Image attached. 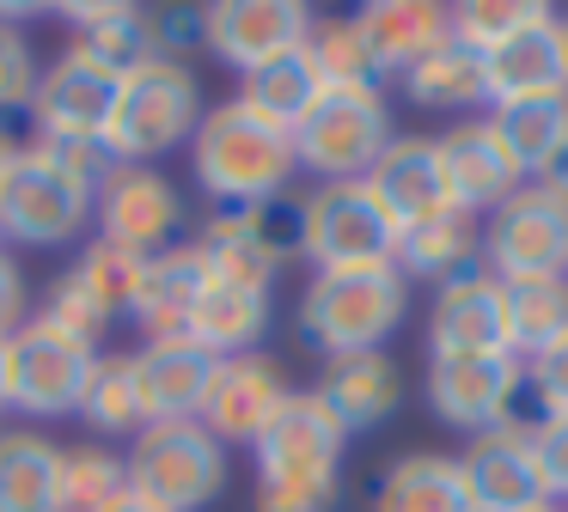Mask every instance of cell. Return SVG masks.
Returning a JSON list of instances; mask_svg holds the SVG:
<instances>
[{
	"label": "cell",
	"mask_w": 568,
	"mask_h": 512,
	"mask_svg": "<svg viewBox=\"0 0 568 512\" xmlns=\"http://www.w3.org/2000/svg\"><path fill=\"white\" fill-rule=\"evenodd\" d=\"M312 24L318 19L300 0H221V7H202V43L214 49V61L239 68V80H245L251 68L300 49Z\"/></svg>",
	"instance_id": "obj_17"
},
{
	"label": "cell",
	"mask_w": 568,
	"mask_h": 512,
	"mask_svg": "<svg viewBox=\"0 0 568 512\" xmlns=\"http://www.w3.org/2000/svg\"><path fill=\"white\" fill-rule=\"evenodd\" d=\"M361 183L379 195V207L397 219V232H409V226H422V219H434V214L453 207L434 134H392V146H385L379 165H373Z\"/></svg>",
	"instance_id": "obj_23"
},
{
	"label": "cell",
	"mask_w": 568,
	"mask_h": 512,
	"mask_svg": "<svg viewBox=\"0 0 568 512\" xmlns=\"http://www.w3.org/2000/svg\"><path fill=\"white\" fill-rule=\"evenodd\" d=\"M62 19L74 24V43L87 49V55H99L104 68H116V73L141 68V61H160L148 7H68Z\"/></svg>",
	"instance_id": "obj_34"
},
{
	"label": "cell",
	"mask_w": 568,
	"mask_h": 512,
	"mask_svg": "<svg viewBox=\"0 0 568 512\" xmlns=\"http://www.w3.org/2000/svg\"><path fill=\"white\" fill-rule=\"evenodd\" d=\"M92 219H99L104 244H123V250L153 263L160 250H172L178 226H184V195L153 165H116L99 183V214Z\"/></svg>",
	"instance_id": "obj_15"
},
{
	"label": "cell",
	"mask_w": 568,
	"mask_h": 512,
	"mask_svg": "<svg viewBox=\"0 0 568 512\" xmlns=\"http://www.w3.org/2000/svg\"><path fill=\"white\" fill-rule=\"evenodd\" d=\"M13 329H26V275H19L13 256L0 250V341Z\"/></svg>",
	"instance_id": "obj_43"
},
{
	"label": "cell",
	"mask_w": 568,
	"mask_h": 512,
	"mask_svg": "<svg viewBox=\"0 0 568 512\" xmlns=\"http://www.w3.org/2000/svg\"><path fill=\"white\" fill-rule=\"evenodd\" d=\"M458 470H465L470 506L477 512H544L556 506L544 470L531 458V427L526 421H501L489 433H470V446L458 451Z\"/></svg>",
	"instance_id": "obj_16"
},
{
	"label": "cell",
	"mask_w": 568,
	"mask_h": 512,
	"mask_svg": "<svg viewBox=\"0 0 568 512\" xmlns=\"http://www.w3.org/2000/svg\"><path fill=\"white\" fill-rule=\"evenodd\" d=\"M129 494L153 512H202L226 488V446L202 421L141 427L129 446Z\"/></svg>",
	"instance_id": "obj_6"
},
{
	"label": "cell",
	"mask_w": 568,
	"mask_h": 512,
	"mask_svg": "<svg viewBox=\"0 0 568 512\" xmlns=\"http://www.w3.org/2000/svg\"><path fill=\"white\" fill-rule=\"evenodd\" d=\"M348 433L312 390H294L287 409L257 439V512H336Z\"/></svg>",
	"instance_id": "obj_3"
},
{
	"label": "cell",
	"mask_w": 568,
	"mask_h": 512,
	"mask_svg": "<svg viewBox=\"0 0 568 512\" xmlns=\"http://www.w3.org/2000/svg\"><path fill=\"white\" fill-rule=\"evenodd\" d=\"M312 397L336 414L343 433H367L404 409V372H397L392 354H348V360H324V378Z\"/></svg>",
	"instance_id": "obj_24"
},
{
	"label": "cell",
	"mask_w": 568,
	"mask_h": 512,
	"mask_svg": "<svg viewBox=\"0 0 568 512\" xmlns=\"http://www.w3.org/2000/svg\"><path fill=\"white\" fill-rule=\"evenodd\" d=\"M104 512H153V506H148V500H135V494H123L116 506H104Z\"/></svg>",
	"instance_id": "obj_44"
},
{
	"label": "cell",
	"mask_w": 568,
	"mask_h": 512,
	"mask_svg": "<svg viewBox=\"0 0 568 512\" xmlns=\"http://www.w3.org/2000/svg\"><path fill=\"white\" fill-rule=\"evenodd\" d=\"M489 129L501 153L514 158L519 183H544L556 158L568 153V98H526V104H495Z\"/></svg>",
	"instance_id": "obj_29"
},
{
	"label": "cell",
	"mask_w": 568,
	"mask_h": 512,
	"mask_svg": "<svg viewBox=\"0 0 568 512\" xmlns=\"http://www.w3.org/2000/svg\"><path fill=\"white\" fill-rule=\"evenodd\" d=\"M422 390H428V409L470 439L501 421H519L526 360H514V354H428Z\"/></svg>",
	"instance_id": "obj_12"
},
{
	"label": "cell",
	"mask_w": 568,
	"mask_h": 512,
	"mask_svg": "<svg viewBox=\"0 0 568 512\" xmlns=\"http://www.w3.org/2000/svg\"><path fill=\"white\" fill-rule=\"evenodd\" d=\"M318 98H324V80H318V68H312L306 43L275 55V61H263V68H251L245 85H239V104H251L257 116L282 122V129H294Z\"/></svg>",
	"instance_id": "obj_35"
},
{
	"label": "cell",
	"mask_w": 568,
	"mask_h": 512,
	"mask_svg": "<svg viewBox=\"0 0 568 512\" xmlns=\"http://www.w3.org/2000/svg\"><path fill=\"white\" fill-rule=\"evenodd\" d=\"M434 146H440L446 195H453V207H465V214L489 219L495 207L519 190V171H514V158L501 153L489 116H458L446 134H434Z\"/></svg>",
	"instance_id": "obj_21"
},
{
	"label": "cell",
	"mask_w": 568,
	"mask_h": 512,
	"mask_svg": "<svg viewBox=\"0 0 568 512\" xmlns=\"http://www.w3.org/2000/svg\"><path fill=\"white\" fill-rule=\"evenodd\" d=\"M0 512H62V446L38 427H0Z\"/></svg>",
	"instance_id": "obj_30"
},
{
	"label": "cell",
	"mask_w": 568,
	"mask_h": 512,
	"mask_svg": "<svg viewBox=\"0 0 568 512\" xmlns=\"http://www.w3.org/2000/svg\"><path fill=\"white\" fill-rule=\"evenodd\" d=\"M263 329H270V293L214 275L209 287H202L196 311H190L184 336L196 341V348H209L214 360H233V354H257Z\"/></svg>",
	"instance_id": "obj_28"
},
{
	"label": "cell",
	"mask_w": 568,
	"mask_h": 512,
	"mask_svg": "<svg viewBox=\"0 0 568 512\" xmlns=\"http://www.w3.org/2000/svg\"><path fill=\"white\" fill-rule=\"evenodd\" d=\"M214 354L196 348L190 336L172 341H141L129 354V378H135V402H141V421L165 427V421H202V402H209L214 385Z\"/></svg>",
	"instance_id": "obj_19"
},
{
	"label": "cell",
	"mask_w": 568,
	"mask_h": 512,
	"mask_svg": "<svg viewBox=\"0 0 568 512\" xmlns=\"http://www.w3.org/2000/svg\"><path fill=\"white\" fill-rule=\"evenodd\" d=\"M116 171L104 141H31L13 146L0 177V238L19 244H68L99 214V183Z\"/></svg>",
	"instance_id": "obj_1"
},
{
	"label": "cell",
	"mask_w": 568,
	"mask_h": 512,
	"mask_svg": "<svg viewBox=\"0 0 568 512\" xmlns=\"http://www.w3.org/2000/svg\"><path fill=\"white\" fill-rule=\"evenodd\" d=\"M141 275H148V256L123 250V244L92 238V250L80 256L62 280H55L43 317L62 324V329H74V336H87V341H99V329H111L116 317H135Z\"/></svg>",
	"instance_id": "obj_14"
},
{
	"label": "cell",
	"mask_w": 568,
	"mask_h": 512,
	"mask_svg": "<svg viewBox=\"0 0 568 512\" xmlns=\"http://www.w3.org/2000/svg\"><path fill=\"white\" fill-rule=\"evenodd\" d=\"M294 385L270 354H233V360L214 366L209 402H202V427H209L221 446H257L270 433V421L287 409Z\"/></svg>",
	"instance_id": "obj_18"
},
{
	"label": "cell",
	"mask_w": 568,
	"mask_h": 512,
	"mask_svg": "<svg viewBox=\"0 0 568 512\" xmlns=\"http://www.w3.org/2000/svg\"><path fill=\"white\" fill-rule=\"evenodd\" d=\"M428 354H507V305H501V280L489 268L434 287Z\"/></svg>",
	"instance_id": "obj_22"
},
{
	"label": "cell",
	"mask_w": 568,
	"mask_h": 512,
	"mask_svg": "<svg viewBox=\"0 0 568 512\" xmlns=\"http://www.w3.org/2000/svg\"><path fill=\"white\" fill-rule=\"evenodd\" d=\"M483 268L495 280L568 275V195L556 183H519L483 219Z\"/></svg>",
	"instance_id": "obj_10"
},
{
	"label": "cell",
	"mask_w": 568,
	"mask_h": 512,
	"mask_svg": "<svg viewBox=\"0 0 568 512\" xmlns=\"http://www.w3.org/2000/svg\"><path fill=\"white\" fill-rule=\"evenodd\" d=\"M196 244L221 280L270 293V280L300 256V202L275 195V202H251V207H221Z\"/></svg>",
	"instance_id": "obj_11"
},
{
	"label": "cell",
	"mask_w": 568,
	"mask_h": 512,
	"mask_svg": "<svg viewBox=\"0 0 568 512\" xmlns=\"http://www.w3.org/2000/svg\"><path fill=\"white\" fill-rule=\"evenodd\" d=\"M0 414H7V341H0Z\"/></svg>",
	"instance_id": "obj_46"
},
{
	"label": "cell",
	"mask_w": 568,
	"mask_h": 512,
	"mask_svg": "<svg viewBox=\"0 0 568 512\" xmlns=\"http://www.w3.org/2000/svg\"><path fill=\"white\" fill-rule=\"evenodd\" d=\"M306 55H312V68H318L324 92H379V80H385L355 19H324V24H312Z\"/></svg>",
	"instance_id": "obj_36"
},
{
	"label": "cell",
	"mask_w": 568,
	"mask_h": 512,
	"mask_svg": "<svg viewBox=\"0 0 568 512\" xmlns=\"http://www.w3.org/2000/svg\"><path fill=\"white\" fill-rule=\"evenodd\" d=\"M38 73L43 68H38V55H31V37L0 19V116H7V110H31Z\"/></svg>",
	"instance_id": "obj_40"
},
{
	"label": "cell",
	"mask_w": 568,
	"mask_h": 512,
	"mask_svg": "<svg viewBox=\"0 0 568 512\" xmlns=\"http://www.w3.org/2000/svg\"><path fill=\"white\" fill-rule=\"evenodd\" d=\"M409 317V280L397 263L379 268H324L300 293V341L324 360H348V354H385V341L404 329Z\"/></svg>",
	"instance_id": "obj_4"
},
{
	"label": "cell",
	"mask_w": 568,
	"mask_h": 512,
	"mask_svg": "<svg viewBox=\"0 0 568 512\" xmlns=\"http://www.w3.org/2000/svg\"><path fill=\"white\" fill-rule=\"evenodd\" d=\"M209 280H214V268L202 256V244H172V250L153 256L148 275H141V293H135V324L148 329V341L184 336Z\"/></svg>",
	"instance_id": "obj_25"
},
{
	"label": "cell",
	"mask_w": 568,
	"mask_h": 512,
	"mask_svg": "<svg viewBox=\"0 0 568 512\" xmlns=\"http://www.w3.org/2000/svg\"><path fill=\"white\" fill-rule=\"evenodd\" d=\"M526 98H568V31L562 12H544L519 37L483 55V104H526Z\"/></svg>",
	"instance_id": "obj_20"
},
{
	"label": "cell",
	"mask_w": 568,
	"mask_h": 512,
	"mask_svg": "<svg viewBox=\"0 0 568 512\" xmlns=\"http://www.w3.org/2000/svg\"><path fill=\"white\" fill-rule=\"evenodd\" d=\"M361 37H367L373 61H379L385 80H397L404 68H416L434 43L453 37V12L434 7V0H373L355 12Z\"/></svg>",
	"instance_id": "obj_26"
},
{
	"label": "cell",
	"mask_w": 568,
	"mask_h": 512,
	"mask_svg": "<svg viewBox=\"0 0 568 512\" xmlns=\"http://www.w3.org/2000/svg\"><path fill=\"white\" fill-rule=\"evenodd\" d=\"M544 512H556V506H544Z\"/></svg>",
	"instance_id": "obj_49"
},
{
	"label": "cell",
	"mask_w": 568,
	"mask_h": 512,
	"mask_svg": "<svg viewBox=\"0 0 568 512\" xmlns=\"http://www.w3.org/2000/svg\"><path fill=\"white\" fill-rule=\"evenodd\" d=\"M397 268H404V280H434V287H446L458 275H477L483 268V219L465 214V207H446V214L409 226L397 238Z\"/></svg>",
	"instance_id": "obj_27"
},
{
	"label": "cell",
	"mask_w": 568,
	"mask_h": 512,
	"mask_svg": "<svg viewBox=\"0 0 568 512\" xmlns=\"http://www.w3.org/2000/svg\"><path fill=\"white\" fill-rule=\"evenodd\" d=\"M373 512H477V506H470L458 458H446V451H404L379 475Z\"/></svg>",
	"instance_id": "obj_31"
},
{
	"label": "cell",
	"mask_w": 568,
	"mask_h": 512,
	"mask_svg": "<svg viewBox=\"0 0 568 512\" xmlns=\"http://www.w3.org/2000/svg\"><path fill=\"white\" fill-rule=\"evenodd\" d=\"M7 165H13V141H7V129H0V177H7Z\"/></svg>",
	"instance_id": "obj_47"
},
{
	"label": "cell",
	"mask_w": 568,
	"mask_h": 512,
	"mask_svg": "<svg viewBox=\"0 0 568 512\" xmlns=\"http://www.w3.org/2000/svg\"><path fill=\"white\" fill-rule=\"evenodd\" d=\"M92 366H99V341L74 336L50 317H31L26 329L7 336V409L38 414V421L74 414Z\"/></svg>",
	"instance_id": "obj_9"
},
{
	"label": "cell",
	"mask_w": 568,
	"mask_h": 512,
	"mask_svg": "<svg viewBox=\"0 0 568 512\" xmlns=\"http://www.w3.org/2000/svg\"><path fill=\"white\" fill-rule=\"evenodd\" d=\"M526 397H531L526 421H538V414H568V336L550 341L538 360H526Z\"/></svg>",
	"instance_id": "obj_41"
},
{
	"label": "cell",
	"mask_w": 568,
	"mask_h": 512,
	"mask_svg": "<svg viewBox=\"0 0 568 512\" xmlns=\"http://www.w3.org/2000/svg\"><path fill=\"white\" fill-rule=\"evenodd\" d=\"M80 421L92 427L99 439H116V433H141V402H135V378H129V354H99L87 390H80Z\"/></svg>",
	"instance_id": "obj_37"
},
{
	"label": "cell",
	"mask_w": 568,
	"mask_h": 512,
	"mask_svg": "<svg viewBox=\"0 0 568 512\" xmlns=\"http://www.w3.org/2000/svg\"><path fill=\"white\" fill-rule=\"evenodd\" d=\"M202 122V85L190 73V61H141V68L123 73V92H116L111 129H104V146H111L116 165H153L160 153L184 146Z\"/></svg>",
	"instance_id": "obj_5"
},
{
	"label": "cell",
	"mask_w": 568,
	"mask_h": 512,
	"mask_svg": "<svg viewBox=\"0 0 568 512\" xmlns=\"http://www.w3.org/2000/svg\"><path fill=\"white\" fill-rule=\"evenodd\" d=\"M409 92V104L422 110H477L483 104V55L477 49H465L458 37H446V43H434L428 55L416 61V68L397 73Z\"/></svg>",
	"instance_id": "obj_33"
},
{
	"label": "cell",
	"mask_w": 568,
	"mask_h": 512,
	"mask_svg": "<svg viewBox=\"0 0 568 512\" xmlns=\"http://www.w3.org/2000/svg\"><path fill=\"white\" fill-rule=\"evenodd\" d=\"M526 427H531V458L544 470L550 500H568V414H538Z\"/></svg>",
	"instance_id": "obj_42"
},
{
	"label": "cell",
	"mask_w": 568,
	"mask_h": 512,
	"mask_svg": "<svg viewBox=\"0 0 568 512\" xmlns=\"http://www.w3.org/2000/svg\"><path fill=\"white\" fill-rule=\"evenodd\" d=\"M562 31H568V12H562Z\"/></svg>",
	"instance_id": "obj_48"
},
{
	"label": "cell",
	"mask_w": 568,
	"mask_h": 512,
	"mask_svg": "<svg viewBox=\"0 0 568 512\" xmlns=\"http://www.w3.org/2000/svg\"><path fill=\"white\" fill-rule=\"evenodd\" d=\"M129 494V463L111 446L62 451V512H104Z\"/></svg>",
	"instance_id": "obj_38"
},
{
	"label": "cell",
	"mask_w": 568,
	"mask_h": 512,
	"mask_svg": "<svg viewBox=\"0 0 568 512\" xmlns=\"http://www.w3.org/2000/svg\"><path fill=\"white\" fill-rule=\"evenodd\" d=\"M544 183H556V190H562V195H568V153H562V158H556V171H550V177H544Z\"/></svg>",
	"instance_id": "obj_45"
},
{
	"label": "cell",
	"mask_w": 568,
	"mask_h": 512,
	"mask_svg": "<svg viewBox=\"0 0 568 512\" xmlns=\"http://www.w3.org/2000/svg\"><path fill=\"white\" fill-rule=\"evenodd\" d=\"M446 12H453L458 43L477 49V55H489L495 43L519 37L526 24H538L544 12H556V7H538V0H465V7H446Z\"/></svg>",
	"instance_id": "obj_39"
},
{
	"label": "cell",
	"mask_w": 568,
	"mask_h": 512,
	"mask_svg": "<svg viewBox=\"0 0 568 512\" xmlns=\"http://www.w3.org/2000/svg\"><path fill=\"white\" fill-rule=\"evenodd\" d=\"M392 146L385 92H324L294 122V158L318 183H361Z\"/></svg>",
	"instance_id": "obj_8"
},
{
	"label": "cell",
	"mask_w": 568,
	"mask_h": 512,
	"mask_svg": "<svg viewBox=\"0 0 568 512\" xmlns=\"http://www.w3.org/2000/svg\"><path fill=\"white\" fill-rule=\"evenodd\" d=\"M116 92H123V73L104 68L99 55H87L80 43H68L62 55L38 73V92H31L38 134L43 141H104Z\"/></svg>",
	"instance_id": "obj_13"
},
{
	"label": "cell",
	"mask_w": 568,
	"mask_h": 512,
	"mask_svg": "<svg viewBox=\"0 0 568 512\" xmlns=\"http://www.w3.org/2000/svg\"><path fill=\"white\" fill-rule=\"evenodd\" d=\"M190 171L221 207H251L287 195L300 158H294V129L257 116L251 104L226 98V104L202 110L196 134H190Z\"/></svg>",
	"instance_id": "obj_2"
},
{
	"label": "cell",
	"mask_w": 568,
	"mask_h": 512,
	"mask_svg": "<svg viewBox=\"0 0 568 512\" xmlns=\"http://www.w3.org/2000/svg\"><path fill=\"white\" fill-rule=\"evenodd\" d=\"M397 238L404 232L367 183H318L312 195H300V256L312 263V275L397 263Z\"/></svg>",
	"instance_id": "obj_7"
},
{
	"label": "cell",
	"mask_w": 568,
	"mask_h": 512,
	"mask_svg": "<svg viewBox=\"0 0 568 512\" xmlns=\"http://www.w3.org/2000/svg\"><path fill=\"white\" fill-rule=\"evenodd\" d=\"M507 305V354L538 360L550 341L568 336V275H538V280H501Z\"/></svg>",
	"instance_id": "obj_32"
}]
</instances>
